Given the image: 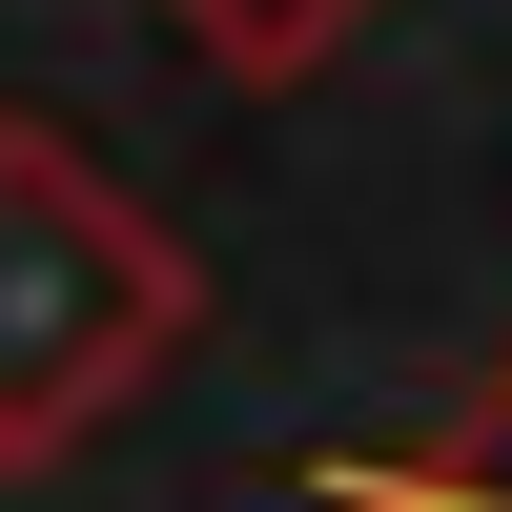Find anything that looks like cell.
Segmentation results:
<instances>
[{"mask_svg":"<svg viewBox=\"0 0 512 512\" xmlns=\"http://www.w3.org/2000/svg\"><path fill=\"white\" fill-rule=\"evenodd\" d=\"M369 21H390V0H164V41H185L205 82H308V62H349Z\"/></svg>","mask_w":512,"mask_h":512,"instance_id":"obj_3","label":"cell"},{"mask_svg":"<svg viewBox=\"0 0 512 512\" xmlns=\"http://www.w3.org/2000/svg\"><path fill=\"white\" fill-rule=\"evenodd\" d=\"M328 512H512V349L472 369V410H451L431 451H349V472H308Z\"/></svg>","mask_w":512,"mask_h":512,"instance_id":"obj_2","label":"cell"},{"mask_svg":"<svg viewBox=\"0 0 512 512\" xmlns=\"http://www.w3.org/2000/svg\"><path fill=\"white\" fill-rule=\"evenodd\" d=\"M164 349H185V246L62 123H0V472H62L123 390H164Z\"/></svg>","mask_w":512,"mask_h":512,"instance_id":"obj_1","label":"cell"}]
</instances>
